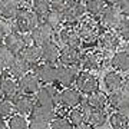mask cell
<instances>
[{"mask_svg":"<svg viewBox=\"0 0 129 129\" xmlns=\"http://www.w3.org/2000/svg\"><path fill=\"white\" fill-rule=\"evenodd\" d=\"M0 76H2V70H0Z\"/></svg>","mask_w":129,"mask_h":129,"instance_id":"48","label":"cell"},{"mask_svg":"<svg viewBox=\"0 0 129 129\" xmlns=\"http://www.w3.org/2000/svg\"><path fill=\"white\" fill-rule=\"evenodd\" d=\"M17 86H19V92L26 93V95H33L40 88V82L33 73H26L22 78H19Z\"/></svg>","mask_w":129,"mask_h":129,"instance_id":"17","label":"cell"},{"mask_svg":"<svg viewBox=\"0 0 129 129\" xmlns=\"http://www.w3.org/2000/svg\"><path fill=\"white\" fill-rule=\"evenodd\" d=\"M10 3H13L16 6H22V5H29L30 3V0H7Z\"/></svg>","mask_w":129,"mask_h":129,"instance_id":"42","label":"cell"},{"mask_svg":"<svg viewBox=\"0 0 129 129\" xmlns=\"http://www.w3.org/2000/svg\"><path fill=\"white\" fill-rule=\"evenodd\" d=\"M72 129H93L92 126L89 123H86V122H83V123L78 125V126H72Z\"/></svg>","mask_w":129,"mask_h":129,"instance_id":"43","label":"cell"},{"mask_svg":"<svg viewBox=\"0 0 129 129\" xmlns=\"http://www.w3.org/2000/svg\"><path fill=\"white\" fill-rule=\"evenodd\" d=\"M36 105V101L32 95H26V93H19L17 96L13 99V106L14 112H17V115L26 116L30 115L33 108Z\"/></svg>","mask_w":129,"mask_h":129,"instance_id":"9","label":"cell"},{"mask_svg":"<svg viewBox=\"0 0 129 129\" xmlns=\"http://www.w3.org/2000/svg\"><path fill=\"white\" fill-rule=\"evenodd\" d=\"M10 32H13V24L10 23V20L0 19V40H3Z\"/></svg>","mask_w":129,"mask_h":129,"instance_id":"39","label":"cell"},{"mask_svg":"<svg viewBox=\"0 0 129 129\" xmlns=\"http://www.w3.org/2000/svg\"><path fill=\"white\" fill-rule=\"evenodd\" d=\"M106 2H108V3H112V5H113V6H116V5H118V3H120L122 0H106Z\"/></svg>","mask_w":129,"mask_h":129,"instance_id":"45","label":"cell"},{"mask_svg":"<svg viewBox=\"0 0 129 129\" xmlns=\"http://www.w3.org/2000/svg\"><path fill=\"white\" fill-rule=\"evenodd\" d=\"M79 70L76 66H63L60 64L56 68V82H59L64 88H70V85L75 83V79L78 76Z\"/></svg>","mask_w":129,"mask_h":129,"instance_id":"10","label":"cell"},{"mask_svg":"<svg viewBox=\"0 0 129 129\" xmlns=\"http://www.w3.org/2000/svg\"><path fill=\"white\" fill-rule=\"evenodd\" d=\"M39 47H40V60H43L45 63H52V64L57 62L59 52H60V47L57 46V43L50 40Z\"/></svg>","mask_w":129,"mask_h":129,"instance_id":"19","label":"cell"},{"mask_svg":"<svg viewBox=\"0 0 129 129\" xmlns=\"http://www.w3.org/2000/svg\"><path fill=\"white\" fill-rule=\"evenodd\" d=\"M116 35L119 37H122L123 40H128L129 37V20H128V16H122L119 24L116 27Z\"/></svg>","mask_w":129,"mask_h":129,"instance_id":"38","label":"cell"},{"mask_svg":"<svg viewBox=\"0 0 129 129\" xmlns=\"http://www.w3.org/2000/svg\"><path fill=\"white\" fill-rule=\"evenodd\" d=\"M40 19L37 17L36 14L33 13L30 9H19L16 17H14V27H16V32L22 33V35H27L36 27L37 24L40 23L39 22Z\"/></svg>","mask_w":129,"mask_h":129,"instance_id":"1","label":"cell"},{"mask_svg":"<svg viewBox=\"0 0 129 129\" xmlns=\"http://www.w3.org/2000/svg\"><path fill=\"white\" fill-rule=\"evenodd\" d=\"M29 70H30V64L26 63L19 55H14L13 60H12V63L9 66V73L13 78L19 79V78H22L23 75L29 73Z\"/></svg>","mask_w":129,"mask_h":129,"instance_id":"24","label":"cell"},{"mask_svg":"<svg viewBox=\"0 0 129 129\" xmlns=\"http://www.w3.org/2000/svg\"><path fill=\"white\" fill-rule=\"evenodd\" d=\"M76 29H78L80 42H85V43H89V45L95 43L98 40L99 35L102 33L101 23L95 17H88V19H85V20H82L80 24Z\"/></svg>","mask_w":129,"mask_h":129,"instance_id":"2","label":"cell"},{"mask_svg":"<svg viewBox=\"0 0 129 129\" xmlns=\"http://www.w3.org/2000/svg\"><path fill=\"white\" fill-rule=\"evenodd\" d=\"M60 43H63L64 46H70V47H79V45L82 43L80 37H79L78 29L75 26H64L59 30L57 33Z\"/></svg>","mask_w":129,"mask_h":129,"instance_id":"12","label":"cell"},{"mask_svg":"<svg viewBox=\"0 0 129 129\" xmlns=\"http://www.w3.org/2000/svg\"><path fill=\"white\" fill-rule=\"evenodd\" d=\"M108 2L106 0H86L85 3V12L90 16V17H101L102 13L105 12L108 7Z\"/></svg>","mask_w":129,"mask_h":129,"instance_id":"27","label":"cell"},{"mask_svg":"<svg viewBox=\"0 0 129 129\" xmlns=\"http://www.w3.org/2000/svg\"><path fill=\"white\" fill-rule=\"evenodd\" d=\"M75 83H76V89L79 92L86 93V95H90V93L96 92L98 88H99L98 78L95 75H92L90 72H86V70L78 73V76L75 79Z\"/></svg>","mask_w":129,"mask_h":129,"instance_id":"6","label":"cell"},{"mask_svg":"<svg viewBox=\"0 0 129 129\" xmlns=\"http://www.w3.org/2000/svg\"><path fill=\"white\" fill-rule=\"evenodd\" d=\"M108 119L109 115L105 109H90L86 113V123H89L92 128H102Z\"/></svg>","mask_w":129,"mask_h":129,"instance_id":"22","label":"cell"},{"mask_svg":"<svg viewBox=\"0 0 129 129\" xmlns=\"http://www.w3.org/2000/svg\"><path fill=\"white\" fill-rule=\"evenodd\" d=\"M108 103L115 108L116 111L122 113V115L128 116V108H129V103H128V80L126 83L122 85V88L116 92H112L109 96H108Z\"/></svg>","mask_w":129,"mask_h":129,"instance_id":"4","label":"cell"},{"mask_svg":"<svg viewBox=\"0 0 129 129\" xmlns=\"http://www.w3.org/2000/svg\"><path fill=\"white\" fill-rule=\"evenodd\" d=\"M66 119L69 120V123L72 126H78V125L86 122V113H85V111L82 108L76 106V108H72L70 112H68V118Z\"/></svg>","mask_w":129,"mask_h":129,"instance_id":"32","label":"cell"},{"mask_svg":"<svg viewBox=\"0 0 129 129\" xmlns=\"http://www.w3.org/2000/svg\"><path fill=\"white\" fill-rule=\"evenodd\" d=\"M45 22L43 23H46L47 26L50 29H53L55 30L56 27H59L60 24L63 23V16H62V12H60V9H57V7H50V10L46 13V16H45Z\"/></svg>","mask_w":129,"mask_h":129,"instance_id":"28","label":"cell"},{"mask_svg":"<svg viewBox=\"0 0 129 129\" xmlns=\"http://www.w3.org/2000/svg\"><path fill=\"white\" fill-rule=\"evenodd\" d=\"M96 42L99 43V47L103 52H113L119 46L120 37L116 35L115 30H106V32H102L99 35Z\"/></svg>","mask_w":129,"mask_h":129,"instance_id":"13","label":"cell"},{"mask_svg":"<svg viewBox=\"0 0 129 129\" xmlns=\"http://www.w3.org/2000/svg\"><path fill=\"white\" fill-rule=\"evenodd\" d=\"M27 129H49V123L43 120L30 119V122H27Z\"/></svg>","mask_w":129,"mask_h":129,"instance_id":"40","label":"cell"},{"mask_svg":"<svg viewBox=\"0 0 129 129\" xmlns=\"http://www.w3.org/2000/svg\"><path fill=\"white\" fill-rule=\"evenodd\" d=\"M0 93H2V96L3 98L13 101L14 98L19 95L17 82H16L14 79L9 78V76L0 78Z\"/></svg>","mask_w":129,"mask_h":129,"instance_id":"21","label":"cell"},{"mask_svg":"<svg viewBox=\"0 0 129 129\" xmlns=\"http://www.w3.org/2000/svg\"><path fill=\"white\" fill-rule=\"evenodd\" d=\"M32 119H37V120H43V122H50L53 118L56 116V109L52 106H45V105H35L32 113Z\"/></svg>","mask_w":129,"mask_h":129,"instance_id":"23","label":"cell"},{"mask_svg":"<svg viewBox=\"0 0 129 129\" xmlns=\"http://www.w3.org/2000/svg\"><path fill=\"white\" fill-rule=\"evenodd\" d=\"M29 5H30V7H32L30 10H32L39 19L45 17L46 13L50 10V7H52V5H50L49 0H30Z\"/></svg>","mask_w":129,"mask_h":129,"instance_id":"31","label":"cell"},{"mask_svg":"<svg viewBox=\"0 0 129 129\" xmlns=\"http://www.w3.org/2000/svg\"><path fill=\"white\" fill-rule=\"evenodd\" d=\"M40 83L45 85H53L56 82V66L52 63H40L36 64L32 72Z\"/></svg>","mask_w":129,"mask_h":129,"instance_id":"8","label":"cell"},{"mask_svg":"<svg viewBox=\"0 0 129 129\" xmlns=\"http://www.w3.org/2000/svg\"><path fill=\"white\" fill-rule=\"evenodd\" d=\"M82 93L75 88H64L59 92V102L63 108H76L82 102Z\"/></svg>","mask_w":129,"mask_h":129,"instance_id":"11","label":"cell"},{"mask_svg":"<svg viewBox=\"0 0 129 129\" xmlns=\"http://www.w3.org/2000/svg\"><path fill=\"white\" fill-rule=\"evenodd\" d=\"M112 66L118 70H122V72H128L129 69V53L128 49L126 50H119L116 52L113 57H112Z\"/></svg>","mask_w":129,"mask_h":129,"instance_id":"29","label":"cell"},{"mask_svg":"<svg viewBox=\"0 0 129 129\" xmlns=\"http://www.w3.org/2000/svg\"><path fill=\"white\" fill-rule=\"evenodd\" d=\"M0 99H3V96H2V93H0Z\"/></svg>","mask_w":129,"mask_h":129,"instance_id":"46","label":"cell"},{"mask_svg":"<svg viewBox=\"0 0 129 129\" xmlns=\"http://www.w3.org/2000/svg\"><path fill=\"white\" fill-rule=\"evenodd\" d=\"M9 129H27V119L22 115H12L9 118Z\"/></svg>","mask_w":129,"mask_h":129,"instance_id":"35","label":"cell"},{"mask_svg":"<svg viewBox=\"0 0 129 129\" xmlns=\"http://www.w3.org/2000/svg\"><path fill=\"white\" fill-rule=\"evenodd\" d=\"M19 12V6L7 0H0V17L5 20H13Z\"/></svg>","mask_w":129,"mask_h":129,"instance_id":"30","label":"cell"},{"mask_svg":"<svg viewBox=\"0 0 129 129\" xmlns=\"http://www.w3.org/2000/svg\"><path fill=\"white\" fill-rule=\"evenodd\" d=\"M99 129H108V128H99Z\"/></svg>","mask_w":129,"mask_h":129,"instance_id":"47","label":"cell"},{"mask_svg":"<svg viewBox=\"0 0 129 129\" xmlns=\"http://www.w3.org/2000/svg\"><path fill=\"white\" fill-rule=\"evenodd\" d=\"M0 129H7V125H6V122L2 118H0Z\"/></svg>","mask_w":129,"mask_h":129,"instance_id":"44","label":"cell"},{"mask_svg":"<svg viewBox=\"0 0 129 129\" xmlns=\"http://www.w3.org/2000/svg\"><path fill=\"white\" fill-rule=\"evenodd\" d=\"M80 103H83L89 109H105L108 105V96L101 90H96V92L88 95V98L82 99Z\"/></svg>","mask_w":129,"mask_h":129,"instance_id":"20","label":"cell"},{"mask_svg":"<svg viewBox=\"0 0 129 129\" xmlns=\"http://www.w3.org/2000/svg\"><path fill=\"white\" fill-rule=\"evenodd\" d=\"M13 57H14L13 53H12L3 43H0V70L9 69V66H10V63H12Z\"/></svg>","mask_w":129,"mask_h":129,"instance_id":"33","label":"cell"},{"mask_svg":"<svg viewBox=\"0 0 129 129\" xmlns=\"http://www.w3.org/2000/svg\"><path fill=\"white\" fill-rule=\"evenodd\" d=\"M123 83H125L123 78H122L118 72H108V73L105 75V78H103V85H105L106 90L109 93L119 90Z\"/></svg>","mask_w":129,"mask_h":129,"instance_id":"25","label":"cell"},{"mask_svg":"<svg viewBox=\"0 0 129 129\" xmlns=\"http://www.w3.org/2000/svg\"><path fill=\"white\" fill-rule=\"evenodd\" d=\"M80 55H82V53L79 50V47L64 46L63 49H60L57 60H59L60 64H63V66H76V64L79 63Z\"/></svg>","mask_w":129,"mask_h":129,"instance_id":"18","label":"cell"},{"mask_svg":"<svg viewBox=\"0 0 129 129\" xmlns=\"http://www.w3.org/2000/svg\"><path fill=\"white\" fill-rule=\"evenodd\" d=\"M3 40H5V43H3V45H5V46L7 47L12 53H13V55H19V53L22 52V49L26 46L24 35L16 32V30L10 32L9 35L3 39Z\"/></svg>","mask_w":129,"mask_h":129,"instance_id":"16","label":"cell"},{"mask_svg":"<svg viewBox=\"0 0 129 129\" xmlns=\"http://www.w3.org/2000/svg\"><path fill=\"white\" fill-rule=\"evenodd\" d=\"M36 103L37 105H45V106H56L60 105L59 102V92L53 85H46V86H40L36 92Z\"/></svg>","mask_w":129,"mask_h":129,"instance_id":"5","label":"cell"},{"mask_svg":"<svg viewBox=\"0 0 129 129\" xmlns=\"http://www.w3.org/2000/svg\"><path fill=\"white\" fill-rule=\"evenodd\" d=\"M102 55L99 52H85L80 55V59H79V63L86 72H90V70H96L101 68L102 64Z\"/></svg>","mask_w":129,"mask_h":129,"instance_id":"15","label":"cell"},{"mask_svg":"<svg viewBox=\"0 0 129 129\" xmlns=\"http://www.w3.org/2000/svg\"><path fill=\"white\" fill-rule=\"evenodd\" d=\"M50 2V5H52V7H62V6L64 5V3H68L69 0H49Z\"/></svg>","mask_w":129,"mask_h":129,"instance_id":"41","label":"cell"},{"mask_svg":"<svg viewBox=\"0 0 129 129\" xmlns=\"http://www.w3.org/2000/svg\"><path fill=\"white\" fill-rule=\"evenodd\" d=\"M49 129H72V125L64 116H55L49 122Z\"/></svg>","mask_w":129,"mask_h":129,"instance_id":"37","label":"cell"},{"mask_svg":"<svg viewBox=\"0 0 129 129\" xmlns=\"http://www.w3.org/2000/svg\"><path fill=\"white\" fill-rule=\"evenodd\" d=\"M30 40H32V45H36V46H42L47 42H50L55 36V30L50 29L46 23H39L36 27L33 29L30 33H27Z\"/></svg>","mask_w":129,"mask_h":129,"instance_id":"7","label":"cell"},{"mask_svg":"<svg viewBox=\"0 0 129 129\" xmlns=\"http://www.w3.org/2000/svg\"><path fill=\"white\" fill-rule=\"evenodd\" d=\"M14 112V106H13V101H10V99H0V118L3 119V118H10V116L13 115Z\"/></svg>","mask_w":129,"mask_h":129,"instance_id":"36","label":"cell"},{"mask_svg":"<svg viewBox=\"0 0 129 129\" xmlns=\"http://www.w3.org/2000/svg\"><path fill=\"white\" fill-rule=\"evenodd\" d=\"M123 14L120 13V10L116 7V6H108L105 9V12L102 13L101 19H102V23L106 29L109 30H115L119 24L120 19H122Z\"/></svg>","mask_w":129,"mask_h":129,"instance_id":"14","label":"cell"},{"mask_svg":"<svg viewBox=\"0 0 129 129\" xmlns=\"http://www.w3.org/2000/svg\"><path fill=\"white\" fill-rule=\"evenodd\" d=\"M109 122H111V126L112 129H128L129 126V122H128V116L122 115L119 112H116L109 118Z\"/></svg>","mask_w":129,"mask_h":129,"instance_id":"34","label":"cell"},{"mask_svg":"<svg viewBox=\"0 0 129 129\" xmlns=\"http://www.w3.org/2000/svg\"><path fill=\"white\" fill-rule=\"evenodd\" d=\"M19 56L27 64H36L40 60V47L36 46V45H27L22 49Z\"/></svg>","mask_w":129,"mask_h":129,"instance_id":"26","label":"cell"},{"mask_svg":"<svg viewBox=\"0 0 129 129\" xmlns=\"http://www.w3.org/2000/svg\"><path fill=\"white\" fill-rule=\"evenodd\" d=\"M59 9L62 12V16H63V22L69 24H75L80 22L83 14L86 13L83 0H69L68 3H64Z\"/></svg>","mask_w":129,"mask_h":129,"instance_id":"3","label":"cell"}]
</instances>
